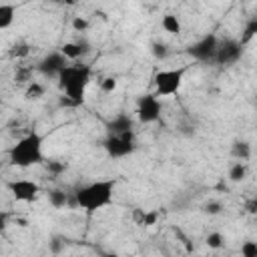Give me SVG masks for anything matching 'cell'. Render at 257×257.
<instances>
[{
    "label": "cell",
    "mask_w": 257,
    "mask_h": 257,
    "mask_svg": "<svg viewBox=\"0 0 257 257\" xmlns=\"http://www.w3.org/2000/svg\"><path fill=\"white\" fill-rule=\"evenodd\" d=\"M241 255L243 257H257V243L255 241H245L241 245Z\"/></svg>",
    "instance_id": "7402d4cb"
},
{
    "label": "cell",
    "mask_w": 257,
    "mask_h": 257,
    "mask_svg": "<svg viewBox=\"0 0 257 257\" xmlns=\"http://www.w3.org/2000/svg\"><path fill=\"white\" fill-rule=\"evenodd\" d=\"M46 169H48L52 175H60V173L66 171V165L60 163V161H48V163H46Z\"/></svg>",
    "instance_id": "603a6c76"
},
{
    "label": "cell",
    "mask_w": 257,
    "mask_h": 257,
    "mask_svg": "<svg viewBox=\"0 0 257 257\" xmlns=\"http://www.w3.org/2000/svg\"><path fill=\"white\" fill-rule=\"evenodd\" d=\"M0 106H2V94H0Z\"/></svg>",
    "instance_id": "e575fe53"
},
{
    "label": "cell",
    "mask_w": 257,
    "mask_h": 257,
    "mask_svg": "<svg viewBox=\"0 0 257 257\" xmlns=\"http://www.w3.org/2000/svg\"><path fill=\"white\" fill-rule=\"evenodd\" d=\"M16 80L18 82H30L32 78H30V70L28 68H20L18 72H16Z\"/></svg>",
    "instance_id": "f1b7e54d"
},
{
    "label": "cell",
    "mask_w": 257,
    "mask_h": 257,
    "mask_svg": "<svg viewBox=\"0 0 257 257\" xmlns=\"http://www.w3.org/2000/svg\"><path fill=\"white\" fill-rule=\"evenodd\" d=\"M68 64V60L64 58V54L60 50H54V52H48L40 62H38V72L44 74V76H52L56 78L58 72Z\"/></svg>",
    "instance_id": "30bf717a"
},
{
    "label": "cell",
    "mask_w": 257,
    "mask_h": 257,
    "mask_svg": "<svg viewBox=\"0 0 257 257\" xmlns=\"http://www.w3.org/2000/svg\"><path fill=\"white\" fill-rule=\"evenodd\" d=\"M48 201L54 209H64L70 203V197H68V193H64L60 189H52V191H48Z\"/></svg>",
    "instance_id": "2e32d148"
},
{
    "label": "cell",
    "mask_w": 257,
    "mask_h": 257,
    "mask_svg": "<svg viewBox=\"0 0 257 257\" xmlns=\"http://www.w3.org/2000/svg\"><path fill=\"white\" fill-rule=\"evenodd\" d=\"M16 8L12 4H0V30H6L14 24Z\"/></svg>",
    "instance_id": "5bb4252c"
},
{
    "label": "cell",
    "mask_w": 257,
    "mask_h": 257,
    "mask_svg": "<svg viewBox=\"0 0 257 257\" xmlns=\"http://www.w3.org/2000/svg\"><path fill=\"white\" fill-rule=\"evenodd\" d=\"M245 209H247V213H251V215H255V213H257V199L253 197V199H249V201H245Z\"/></svg>",
    "instance_id": "f546056e"
},
{
    "label": "cell",
    "mask_w": 257,
    "mask_h": 257,
    "mask_svg": "<svg viewBox=\"0 0 257 257\" xmlns=\"http://www.w3.org/2000/svg\"><path fill=\"white\" fill-rule=\"evenodd\" d=\"M187 74V66H179V68H167V70H159L153 78L155 82V94L157 96H173L179 92L183 80Z\"/></svg>",
    "instance_id": "277c9868"
},
{
    "label": "cell",
    "mask_w": 257,
    "mask_h": 257,
    "mask_svg": "<svg viewBox=\"0 0 257 257\" xmlns=\"http://www.w3.org/2000/svg\"><path fill=\"white\" fill-rule=\"evenodd\" d=\"M44 96V84L36 82V80H30L28 86H26V92H24V98L28 100H38Z\"/></svg>",
    "instance_id": "ac0fdd59"
},
{
    "label": "cell",
    "mask_w": 257,
    "mask_h": 257,
    "mask_svg": "<svg viewBox=\"0 0 257 257\" xmlns=\"http://www.w3.org/2000/svg\"><path fill=\"white\" fill-rule=\"evenodd\" d=\"M231 155H233L235 161H249V157H251V143L235 141L231 145Z\"/></svg>",
    "instance_id": "4fadbf2b"
},
{
    "label": "cell",
    "mask_w": 257,
    "mask_h": 257,
    "mask_svg": "<svg viewBox=\"0 0 257 257\" xmlns=\"http://www.w3.org/2000/svg\"><path fill=\"white\" fill-rule=\"evenodd\" d=\"M42 147H44V137L32 131V133L24 135L22 139H18L10 147L8 161L12 167H18V169H28V167L40 165V163H44Z\"/></svg>",
    "instance_id": "3957f363"
},
{
    "label": "cell",
    "mask_w": 257,
    "mask_h": 257,
    "mask_svg": "<svg viewBox=\"0 0 257 257\" xmlns=\"http://www.w3.org/2000/svg\"><path fill=\"white\" fill-rule=\"evenodd\" d=\"M161 26H163V30L165 32H169V34H181V20L175 16V14H165L163 16V20H161Z\"/></svg>",
    "instance_id": "e0dca14e"
},
{
    "label": "cell",
    "mask_w": 257,
    "mask_h": 257,
    "mask_svg": "<svg viewBox=\"0 0 257 257\" xmlns=\"http://www.w3.org/2000/svg\"><path fill=\"white\" fill-rule=\"evenodd\" d=\"M157 219H159V213H157V211H145L141 225H143V227H151V225L157 223Z\"/></svg>",
    "instance_id": "cb8c5ba5"
},
{
    "label": "cell",
    "mask_w": 257,
    "mask_h": 257,
    "mask_svg": "<svg viewBox=\"0 0 257 257\" xmlns=\"http://www.w3.org/2000/svg\"><path fill=\"white\" fill-rule=\"evenodd\" d=\"M104 151L108 157L112 159H122L135 153L137 145H135V131H126V133H118V135H110L104 139L102 143Z\"/></svg>",
    "instance_id": "5b68a950"
},
{
    "label": "cell",
    "mask_w": 257,
    "mask_h": 257,
    "mask_svg": "<svg viewBox=\"0 0 257 257\" xmlns=\"http://www.w3.org/2000/svg\"><path fill=\"white\" fill-rule=\"evenodd\" d=\"M227 177H229L231 183H241V181H245V179H247V165H245V161L233 163V165L229 167Z\"/></svg>",
    "instance_id": "9a60e30c"
},
{
    "label": "cell",
    "mask_w": 257,
    "mask_h": 257,
    "mask_svg": "<svg viewBox=\"0 0 257 257\" xmlns=\"http://www.w3.org/2000/svg\"><path fill=\"white\" fill-rule=\"evenodd\" d=\"M114 187H116V181L114 179L90 181V183L82 185L80 189H76V193H74V205H78L86 213H94V211H98V209H102V207H106V205L112 203Z\"/></svg>",
    "instance_id": "6da1fadb"
},
{
    "label": "cell",
    "mask_w": 257,
    "mask_h": 257,
    "mask_svg": "<svg viewBox=\"0 0 257 257\" xmlns=\"http://www.w3.org/2000/svg\"><path fill=\"white\" fill-rule=\"evenodd\" d=\"M62 243H64V241H62ZM62 243H60V239H54V241H52V251L58 253V251L62 249Z\"/></svg>",
    "instance_id": "1f68e13d"
},
{
    "label": "cell",
    "mask_w": 257,
    "mask_h": 257,
    "mask_svg": "<svg viewBox=\"0 0 257 257\" xmlns=\"http://www.w3.org/2000/svg\"><path fill=\"white\" fill-rule=\"evenodd\" d=\"M90 76H92V68L88 64H66L58 72L56 80L62 94L68 96L78 106L84 100V92H86V86L90 84Z\"/></svg>",
    "instance_id": "7a4b0ae2"
},
{
    "label": "cell",
    "mask_w": 257,
    "mask_h": 257,
    "mask_svg": "<svg viewBox=\"0 0 257 257\" xmlns=\"http://www.w3.org/2000/svg\"><path fill=\"white\" fill-rule=\"evenodd\" d=\"M203 209H205V213H207V215H219V213H221V209H223V205H221L219 201H209Z\"/></svg>",
    "instance_id": "484cf974"
},
{
    "label": "cell",
    "mask_w": 257,
    "mask_h": 257,
    "mask_svg": "<svg viewBox=\"0 0 257 257\" xmlns=\"http://www.w3.org/2000/svg\"><path fill=\"white\" fill-rule=\"evenodd\" d=\"M223 235L219 233V231H213V233H209L207 235V239H205V243H207V247L209 249H221L223 247Z\"/></svg>",
    "instance_id": "44dd1931"
},
{
    "label": "cell",
    "mask_w": 257,
    "mask_h": 257,
    "mask_svg": "<svg viewBox=\"0 0 257 257\" xmlns=\"http://www.w3.org/2000/svg\"><path fill=\"white\" fill-rule=\"evenodd\" d=\"M28 52H30V46H26V44L14 46V48L10 50V54H12V56H16V58H22V56H26Z\"/></svg>",
    "instance_id": "83f0119b"
},
{
    "label": "cell",
    "mask_w": 257,
    "mask_h": 257,
    "mask_svg": "<svg viewBox=\"0 0 257 257\" xmlns=\"http://www.w3.org/2000/svg\"><path fill=\"white\" fill-rule=\"evenodd\" d=\"M60 52L64 54L66 60H78L88 52V44L86 42H64L60 46Z\"/></svg>",
    "instance_id": "7c38bea8"
},
{
    "label": "cell",
    "mask_w": 257,
    "mask_h": 257,
    "mask_svg": "<svg viewBox=\"0 0 257 257\" xmlns=\"http://www.w3.org/2000/svg\"><path fill=\"white\" fill-rule=\"evenodd\" d=\"M100 88H102V92H112V90L116 88V78H114V76H106V78H102Z\"/></svg>",
    "instance_id": "d4e9b609"
},
{
    "label": "cell",
    "mask_w": 257,
    "mask_h": 257,
    "mask_svg": "<svg viewBox=\"0 0 257 257\" xmlns=\"http://www.w3.org/2000/svg\"><path fill=\"white\" fill-rule=\"evenodd\" d=\"M72 28H74L76 32H84V30L88 28V20L82 18V16H76V18L72 20Z\"/></svg>",
    "instance_id": "4316f807"
},
{
    "label": "cell",
    "mask_w": 257,
    "mask_h": 257,
    "mask_svg": "<svg viewBox=\"0 0 257 257\" xmlns=\"http://www.w3.org/2000/svg\"><path fill=\"white\" fill-rule=\"evenodd\" d=\"M6 225H8V215L4 211H0V231H4Z\"/></svg>",
    "instance_id": "4dcf8cb0"
},
{
    "label": "cell",
    "mask_w": 257,
    "mask_h": 257,
    "mask_svg": "<svg viewBox=\"0 0 257 257\" xmlns=\"http://www.w3.org/2000/svg\"><path fill=\"white\" fill-rule=\"evenodd\" d=\"M137 118L143 124H151V122H157L161 118V100L155 92L143 94L137 100Z\"/></svg>",
    "instance_id": "52a82bcc"
},
{
    "label": "cell",
    "mask_w": 257,
    "mask_h": 257,
    "mask_svg": "<svg viewBox=\"0 0 257 257\" xmlns=\"http://www.w3.org/2000/svg\"><path fill=\"white\" fill-rule=\"evenodd\" d=\"M48 2H54V4H62V0H48Z\"/></svg>",
    "instance_id": "836d02e7"
},
{
    "label": "cell",
    "mask_w": 257,
    "mask_h": 257,
    "mask_svg": "<svg viewBox=\"0 0 257 257\" xmlns=\"http://www.w3.org/2000/svg\"><path fill=\"white\" fill-rule=\"evenodd\" d=\"M151 54L157 58V60H165L167 56H169V46L165 44V42H153L151 44Z\"/></svg>",
    "instance_id": "ffe728a7"
},
{
    "label": "cell",
    "mask_w": 257,
    "mask_h": 257,
    "mask_svg": "<svg viewBox=\"0 0 257 257\" xmlns=\"http://www.w3.org/2000/svg\"><path fill=\"white\" fill-rule=\"evenodd\" d=\"M243 54V44L235 38H223L217 40V50H215V58L213 62H217L219 66H231L235 62H239Z\"/></svg>",
    "instance_id": "8992f818"
},
{
    "label": "cell",
    "mask_w": 257,
    "mask_h": 257,
    "mask_svg": "<svg viewBox=\"0 0 257 257\" xmlns=\"http://www.w3.org/2000/svg\"><path fill=\"white\" fill-rule=\"evenodd\" d=\"M62 4H68V6H72V4H76V0H62Z\"/></svg>",
    "instance_id": "d6a6232c"
},
{
    "label": "cell",
    "mask_w": 257,
    "mask_h": 257,
    "mask_svg": "<svg viewBox=\"0 0 257 257\" xmlns=\"http://www.w3.org/2000/svg\"><path fill=\"white\" fill-rule=\"evenodd\" d=\"M133 126H135V120H133L128 114H124V112L116 114L112 120H108V122H106V128H108V133H110V135H118V133L133 131Z\"/></svg>",
    "instance_id": "8fae6325"
},
{
    "label": "cell",
    "mask_w": 257,
    "mask_h": 257,
    "mask_svg": "<svg viewBox=\"0 0 257 257\" xmlns=\"http://www.w3.org/2000/svg\"><path fill=\"white\" fill-rule=\"evenodd\" d=\"M257 34V18H251L249 22H247V26H245V30H243V34H241V44L245 46V44H249L251 40H253V36Z\"/></svg>",
    "instance_id": "d6986e66"
},
{
    "label": "cell",
    "mask_w": 257,
    "mask_h": 257,
    "mask_svg": "<svg viewBox=\"0 0 257 257\" xmlns=\"http://www.w3.org/2000/svg\"><path fill=\"white\" fill-rule=\"evenodd\" d=\"M8 191L20 203H32L40 195L38 183L30 181V179H14V181H10L8 183Z\"/></svg>",
    "instance_id": "ba28073f"
},
{
    "label": "cell",
    "mask_w": 257,
    "mask_h": 257,
    "mask_svg": "<svg viewBox=\"0 0 257 257\" xmlns=\"http://www.w3.org/2000/svg\"><path fill=\"white\" fill-rule=\"evenodd\" d=\"M217 40H219V38H217L215 34H205L203 38H199L197 42H193L187 52H189L195 60H199V62H213L215 50H217Z\"/></svg>",
    "instance_id": "9c48e42d"
}]
</instances>
